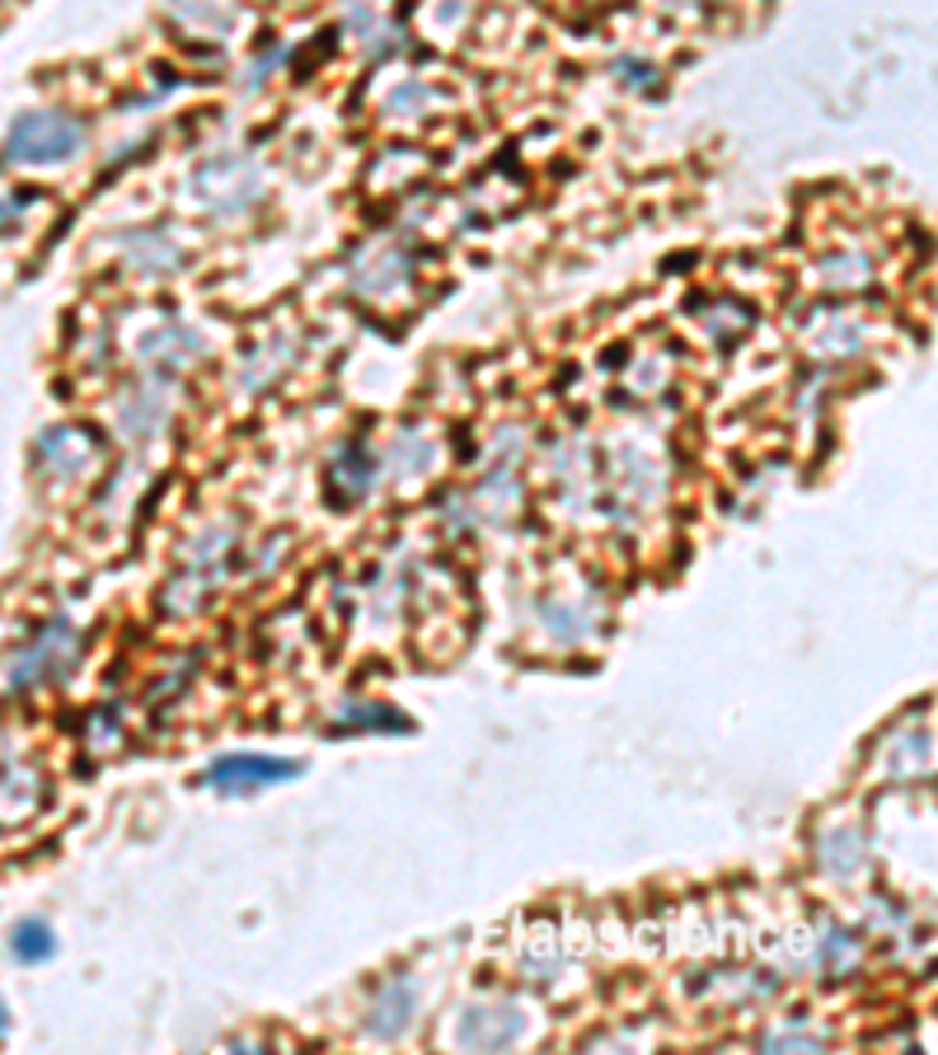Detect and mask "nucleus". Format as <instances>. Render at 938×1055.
Returning a JSON list of instances; mask_svg holds the SVG:
<instances>
[{"mask_svg": "<svg viewBox=\"0 0 938 1055\" xmlns=\"http://www.w3.org/2000/svg\"><path fill=\"white\" fill-rule=\"evenodd\" d=\"M301 765H291V760H268V755H231V760H221L212 765V774L206 779L221 784V788H231V784H277V779H297Z\"/></svg>", "mask_w": 938, "mask_h": 1055, "instance_id": "obj_1", "label": "nucleus"}, {"mask_svg": "<svg viewBox=\"0 0 938 1055\" xmlns=\"http://www.w3.org/2000/svg\"><path fill=\"white\" fill-rule=\"evenodd\" d=\"M14 947H20L24 957H47V953H52V939H47L43 924H24L20 934H14Z\"/></svg>", "mask_w": 938, "mask_h": 1055, "instance_id": "obj_2", "label": "nucleus"}]
</instances>
